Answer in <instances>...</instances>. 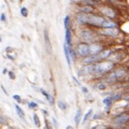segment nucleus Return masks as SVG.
<instances>
[{
    "label": "nucleus",
    "instance_id": "6",
    "mask_svg": "<svg viewBox=\"0 0 129 129\" xmlns=\"http://www.w3.org/2000/svg\"><path fill=\"white\" fill-rule=\"evenodd\" d=\"M99 11H100L103 15L109 17V18H115V17H116L115 12L113 11L110 7H108V6H103V7L99 8Z\"/></svg>",
    "mask_w": 129,
    "mask_h": 129
},
{
    "label": "nucleus",
    "instance_id": "31",
    "mask_svg": "<svg viewBox=\"0 0 129 129\" xmlns=\"http://www.w3.org/2000/svg\"><path fill=\"white\" fill-rule=\"evenodd\" d=\"M13 98L16 100L17 102H21V97L19 96V95H17V94H15V95H13Z\"/></svg>",
    "mask_w": 129,
    "mask_h": 129
},
{
    "label": "nucleus",
    "instance_id": "15",
    "mask_svg": "<svg viewBox=\"0 0 129 129\" xmlns=\"http://www.w3.org/2000/svg\"><path fill=\"white\" fill-rule=\"evenodd\" d=\"M114 73L116 74V77H117L118 80H121V79H123V78L126 76V72H125V70H123V69H118V70H116Z\"/></svg>",
    "mask_w": 129,
    "mask_h": 129
},
{
    "label": "nucleus",
    "instance_id": "39",
    "mask_svg": "<svg viewBox=\"0 0 129 129\" xmlns=\"http://www.w3.org/2000/svg\"><path fill=\"white\" fill-rule=\"evenodd\" d=\"M1 88H2V90H3V91H4V92H5V93H6V94H7V91H6V90H5V88H4V87H3V85H1Z\"/></svg>",
    "mask_w": 129,
    "mask_h": 129
},
{
    "label": "nucleus",
    "instance_id": "26",
    "mask_svg": "<svg viewBox=\"0 0 129 129\" xmlns=\"http://www.w3.org/2000/svg\"><path fill=\"white\" fill-rule=\"evenodd\" d=\"M64 26L66 29H69L70 28V17L66 16L64 19Z\"/></svg>",
    "mask_w": 129,
    "mask_h": 129
},
{
    "label": "nucleus",
    "instance_id": "1",
    "mask_svg": "<svg viewBox=\"0 0 129 129\" xmlns=\"http://www.w3.org/2000/svg\"><path fill=\"white\" fill-rule=\"evenodd\" d=\"M114 67L113 62H101L95 63V75H103L111 71Z\"/></svg>",
    "mask_w": 129,
    "mask_h": 129
},
{
    "label": "nucleus",
    "instance_id": "17",
    "mask_svg": "<svg viewBox=\"0 0 129 129\" xmlns=\"http://www.w3.org/2000/svg\"><path fill=\"white\" fill-rule=\"evenodd\" d=\"M103 104H105L106 105V108H109L110 107V105L112 104V102H113V99H112V97H111V95H109V96H107V97H105L104 99H103Z\"/></svg>",
    "mask_w": 129,
    "mask_h": 129
},
{
    "label": "nucleus",
    "instance_id": "9",
    "mask_svg": "<svg viewBox=\"0 0 129 129\" xmlns=\"http://www.w3.org/2000/svg\"><path fill=\"white\" fill-rule=\"evenodd\" d=\"M44 42H45V47L48 52V54H51L52 52V45H51V41L49 38V32L47 29L44 30Z\"/></svg>",
    "mask_w": 129,
    "mask_h": 129
},
{
    "label": "nucleus",
    "instance_id": "19",
    "mask_svg": "<svg viewBox=\"0 0 129 129\" xmlns=\"http://www.w3.org/2000/svg\"><path fill=\"white\" fill-rule=\"evenodd\" d=\"M15 110H16L17 114H18V116H19L20 118H22V119L25 118V113H24V111L19 107V105L15 104Z\"/></svg>",
    "mask_w": 129,
    "mask_h": 129
},
{
    "label": "nucleus",
    "instance_id": "40",
    "mask_svg": "<svg viewBox=\"0 0 129 129\" xmlns=\"http://www.w3.org/2000/svg\"><path fill=\"white\" fill-rule=\"evenodd\" d=\"M3 74H7V69H3Z\"/></svg>",
    "mask_w": 129,
    "mask_h": 129
},
{
    "label": "nucleus",
    "instance_id": "24",
    "mask_svg": "<svg viewBox=\"0 0 129 129\" xmlns=\"http://www.w3.org/2000/svg\"><path fill=\"white\" fill-rule=\"evenodd\" d=\"M91 113H92V109H89L87 112L85 113V115H84V117H83V120H82V122H83V124L87 121V119L89 118V116L91 115Z\"/></svg>",
    "mask_w": 129,
    "mask_h": 129
},
{
    "label": "nucleus",
    "instance_id": "23",
    "mask_svg": "<svg viewBox=\"0 0 129 129\" xmlns=\"http://www.w3.org/2000/svg\"><path fill=\"white\" fill-rule=\"evenodd\" d=\"M33 120H34V123H35V125H36L37 127H40V126H41V123H40L39 117H38V115H37L36 113L33 115Z\"/></svg>",
    "mask_w": 129,
    "mask_h": 129
},
{
    "label": "nucleus",
    "instance_id": "22",
    "mask_svg": "<svg viewBox=\"0 0 129 129\" xmlns=\"http://www.w3.org/2000/svg\"><path fill=\"white\" fill-rule=\"evenodd\" d=\"M111 97H112L113 101H118L119 99L122 98V94L120 92H116V93H113L111 94Z\"/></svg>",
    "mask_w": 129,
    "mask_h": 129
},
{
    "label": "nucleus",
    "instance_id": "29",
    "mask_svg": "<svg viewBox=\"0 0 129 129\" xmlns=\"http://www.w3.org/2000/svg\"><path fill=\"white\" fill-rule=\"evenodd\" d=\"M48 100H49V103L51 104V105H53L54 104V96L53 95H49V97H48Z\"/></svg>",
    "mask_w": 129,
    "mask_h": 129
},
{
    "label": "nucleus",
    "instance_id": "10",
    "mask_svg": "<svg viewBox=\"0 0 129 129\" xmlns=\"http://www.w3.org/2000/svg\"><path fill=\"white\" fill-rule=\"evenodd\" d=\"M83 75H91L95 74V63L94 64H88L82 69Z\"/></svg>",
    "mask_w": 129,
    "mask_h": 129
},
{
    "label": "nucleus",
    "instance_id": "7",
    "mask_svg": "<svg viewBox=\"0 0 129 129\" xmlns=\"http://www.w3.org/2000/svg\"><path fill=\"white\" fill-rule=\"evenodd\" d=\"M89 16L87 13H84V12H81L77 15V21L80 23V24H88L89 22Z\"/></svg>",
    "mask_w": 129,
    "mask_h": 129
},
{
    "label": "nucleus",
    "instance_id": "8",
    "mask_svg": "<svg viewBox=\"0 0 129 129\" xmlns=\"http://www.w3.org/2000/svg\"><path fill=\"white\" fill-rule=\"evenodd\" d=\"M102 34L105 36H109L112 38H116L119 34V30L117 27H113V28H106L104 31H102Z\"/></svg>",
    "mask_w": 129,
    "mask_h": 129
},
{
    "label": "nucleus",
    "instance_id": "35",
    "mask_svg": "<svg viewBox=\"0 0 129 129\" xmlns=\"http://www.w3.org/2000/svg\"><path fill=\"white\" fill-rule=\"evenodd\" d=\"M72 78H73V80L75 81V82H76L78 85H80V84H81V83H80V81H79L78 80H77V79H76V77H72Z\"/></svg>",
    "mask_w": 129,
    "mask_h": 129
},
{
    "label": "nucleus",
    "instance_id": "20",
    "mask_svg": "<svg viewBox=\"0 0 129 129\" xmlns=\"http://www.w3.org/2000/svg\"><path fill=\"white\" fill-rule=\"evenodd\" d=\"M57 105H58V107L60 108V109H62V110H66L67 108H68V104L63 101V100H59L58 102H57Z\"/></svg>",
    "mask_w": 129,
    "mask_h": 129
},
{
    "label": "nucleus",
    "instance_id": "42",
    "mask_svg": "<svg viewBox=\"0 0 129 129\" xmlns=\"http://www.w3.org/2000/svg\"><path fill=\"white\" fill-rule=\"evenodd\" d=\"M93 1H95V2H98V1H100V0H93Z\"/></svg>",
    "mask_w": 129,
    "mask_h": 129
},
{
    "label": "nucleus",
    "instance_id": "3",
    "mask_svg": "<svg viewBox=\"0 0 129 129\" xmlns=\"http://www.w3.org/2000/svg\"><path fill=\"white\" fill-rule=\"evenodd\" d=\"M104 18L99 15H90L89 16V22L88 24L92 25V26H95V27H101L103 22H104Z\"/></svg>",
    "mask_w": 129,
    "mask_h": 129
},
{
    "label": "nucleus",
    "instance_id": "28",
    "mask_svg": "<svg viewBox=\"0 0 129 129\" xmlns=\"http://www.w3.org/2000/svg\"><path fill=\"white\" fill-rule=\"evenodd\" d=\"M81 2L84 5H89V6H93L95 4V1H93V0H82Z\"/></svg>",
    "mask_w": 129,
    "mask_h": 129
},
{
    "label": "nucleus",
    "instance_id": "36",
    "mask_svg": "<svg viewBox=\"0 0 129 129\" xmlns=\"http://www.w3.org/2000/svg\"><path fill=\"white\" fill-rule=\"evenodd\" d=\"M81 90H82V92H84V93H87V92H88V90H87V88H86V87H82V88H81Z\"/></svg>",
    "mask_w": 129,
    "mask_h": 129
},
{
    "label": "nucleus",
    "instance_id": "45",
    "mask_svg": "<svg viewBox=\"0 0 129 129\" xmlns=\"http://www.w3.org/2000/svg\"><path fill=\"white\" fill-rule=\"evenodd\" d=\"M127 85H128V87H129V83H128V84H127Z\"/></svg>",
    "mask_w": 129,
    "mask_h": 129
},
{
    "label": "nucleus",
    "instance_id": "44",
    "mask_svg": "<svg viewBox=\"0 0 129 129\" xmlns=\"http://www.w3.org/2000/svg\"><path fill=\"white\" fill-rule=\"evenodd\" d=\"M109 1H115V0H109Z\"/></svg>",
    "mask_w": 129,
    "mask_h": 129
},
{
    "label": "nucleus",
    "instance_id": "32",
    "mask_svg": "<svg viewBox=\"0 0 129 129\" xmlns=\"http://www.w3.org/2000/svg\"><path fill=\"white\" fill-rule=\"evenodd\" d=\"M8 75H9V79H11V80H14V79H15V75H14L12 72H9Z\"/></svg>",
    "mask_w": 129,
    "mask_h": 129
},
{
    "label": "nucleus",
    "instance_id": "33",
    "mask_svg": "<svg viewBox=\"0 0 129 129\" xmlns=\"http://www.w3.org/2000/svg\"><path fill=\"white\" fill-rule=\"evenodd\" d=\"M98 88H99V89H105V88H106V85L103 84V83H101V84L98 85Z\"/></svg>",
    "mask_w": 129,
    "mask_h": 129
},
{
    "label": "nucleus",
    "instance_id": "14",
    "mask_svg": "<svg viewBox=\"0 0 129 129\" xmlns=\"http://www.w3.org/2000/svg\"><path fill=\"white\" fill-rule=\"evenodd\" d=\"M101 27L104 28V29H106V28H113V27H117V24L114 23V22H112V21L105 20V21L103 22V24H102Z\"/></svg>",
    "mask_w": 129,
    "mask_h": 129
},
{
    "label": "nucleus",
    "instance_id": "12",
    "mask_svg": "<svg viewBox=\"0 0 129 129\" xmlns=\"http://www.w3.org/2000/svg\"><path fill=\"white\" fill-rule=\"evenodd\" d=\"M64 57H66V60H67V63L69 68L72 67V59H71V56H70V50H69V46L64 43Z\"/></svg>",
    "mask_w": 129,
    "mask_h": 129
},
{
    "label": "nucleus",
    "instance_id": "21",
    "mask_svg": "<svg viewBox=\"0 0 129 129\" xmlns=\"http://www.w3.org/2000/svg\"><path fill=\"white\" fill-rule=\"evenodd\" d=\"M69 50H70V56H71V59H72V61H76L77 60V52L74 50V49H72V47H69Z\"/></svg>",
    "mask_w": 129,
    "mask_h": 129
},
{
    "label": "nucleus",
    "instance_id": "18",
    "mask_svg": "<svg viewBox=\"0 0 129 129\" xmlns=\"http://www.w3.org/2000/svg\"><path fill=\"white\" fill-rule=\"evenodd\" d=\"M81 119V110L79 109L77 111V113H76V115H75V123H76V125H79L80 124Z\"/></svg>",
    "mask_w": 129,
    "mask_h": 129
},
{
    "label": "nucleus",
    "instance_id": "2",
    "mask_svg": "<svg viewBox=\"0 0 129 129\" xmlns=\"http://www.w3.org/2000/svg\"><path fill=\"white\" fill-rule=\"evenodd\" d=\"M94 34L90 30H83L81 33V39L84 43H93L94 41Z\"/></svg>",
    "mask_w": 129,
    "mask_h": 129
},
{
    "label": "nucleus",
    "instance_id": "25",
    "mask_svg": "<svg viewBox=\"0 0 129 129\" xmlns=\"http://www.w3.org/2000/svg\"><path fill=\"white\" fill-rule=\"evenodd\" d=\"M20 13L23 17H27L28 16V9L26 7H21L20 9Z\"/></svg>",
    "mask_w": 129,
    "mask_h": 129
},
{
    "label": "nucleus",
    "instance_id": "13",
    "mask_svg": "<svg viewBox=\"0 0 129 129\" xmlns=\"http://www.w3.org/2000/svg\"><path fill=\"white\" fill-rule=\"evenodd\" d=\"M64 41H66V44L69 47H72V33H71L70 28L69 29H66V38H64Z\"/></svg>",
    "mask_w": 129,
    "mask_h": 129
},
{
    "label": "nucleus",
    "instance_id": "27",
    "mask_svg": "<svg viewBox=\"0 0 129 129\" xmlns=\"http://www.w3.org/2000/svg\"><path fill=\"white\" fill-rule=\"evenodd\" d=\"M28 106L30 109H34V108H37L38 107V103L35 102V101H29L28 102Z\"/></svg>",
    "mask_w": 129,
    "mask_h": 129
},
{
    "label": "nucleus",
    "instance_id": "34",
    "mask_svg": "<svg viewBox=\"0 0 129 129\" xmlns=\"http://www.w3.org/2000/svg\"><path fill=\"white\" fill-rule=\"evenodd\" d=\"M1 21H2V22H5V21H6V17H5V14H4V13H1Z\"/></svg>",
    "mask_w": 129,
    "mask_h": 129
},
{
    "label": "nucleus",
    "instance_id": "41",
    "mask_svg": "<svg viewBox=\"0 0 129 129\" xmlns=\"http://www.w3.org/2000/svg\"><path fill=\"white\" fill-rule=\"evenodd\" d=\"M42 111H43V113H45V114H48V112L46 110H42Z\"/></svg>",
    "mask_w": 129,
    "mask_h": 129
},
{
    "label": "nucleus",
    "instance_id": "4",
    "mask_svg": "<svg viewBox=\"0 0 129 129\" xmlns=\"http://www.w3.org/2000/svg\"><path fill=\"white\" fill-rule=\"evenodd\" d=\"M77 51H78V54L81 57H87V56L90 55V49H89V46L86 43L80 44L78 46Z\"/></svg>",
    "mask_w": 129,
    "mask_h": 129
},
{
    "label": "nucleus",
    "instance_id": "38",
    "mask_svg": "<svg viewBox=\"0 0 129 129\" xmlns=\"http://www.w3.org/2000/svg\"><path fill=\"white\" fill-rule=\"evenodd\" d=\"M124 99H125L126 101H128V102H129V94H128V95H126V96H124Z\"/></svg>",
    "mask_w": 129,
    "mask_h": 129
},
{
    "label": "nucleus",
    "instance_id": "5",
    "mask_svg": "<svg viewBox=\"0 0 129 129\" xmlns=\"http://www.w3.org/2000/svg\"><path fill=\"white\" fill-rule=\"evenodd\" d=\"M129 122V114L127 113H122L118 116H116V118L114 119V123L116 125H124Z\"/></svg>",
    "mask_w": 129,
    "mask_h": 129
},
{
    "label": "nucleus",
    "instance_id": "16",
    "mask_svg": "<svg viewBox=\"0 0 129 129\" xmlns=\"http://www.w3.org/2000/svg\"><path fill=\"white\" fill-rule=\"evenodd\" d=\"M80 11H81V12H84V13L89 14V13H91V12L93 11V9H92V7L89 6V5H83V6L80 7Z\"/></svg>",
    "mask_w": 129,
    "mask_h": 129
},
{
    "label": "nucleus",
    "instance_id": "30",
    "mask_svg": "<svg viewBox=\"0 0 129 129\" xmlns=\"http://www.w3.org/2000/svg\"><path fill=\"white\" fill-rule=\"evenodd\" d=\"M41 92H42V94H43L44 96H46V98L48 99V97H49V95H50V94H49V93L47 92V91H46V90H44V89H41Z\"/></svg>",
    "mask_w": 129,
    "mask_h": 129
},
{
    "label": "nucleus",
    "instance_id": "11",
    "mask_svg": "<svg viewBox=\"0 0 129 129\" xmlns=\"http://www.w3.org/2000/svg\"><path fill=\"white\" fill-rule=\"evenodd\" d=\"M89 49H90V55H97L102 51L101 45L96 43H92L91 45H89Z\"/></svg>",
    "mask_w": 129,
    "mask_h": 129
},
{
    "label": "nucleus",
    "instance_id": "43",
    "mask_svg": "<svg viewBox=\"0 0 129 129\" xmlns=\"http://www.w3.org/2000/svg\"><path fill=\"white\" fill-rule=\"evenodd\" d=\"M127 108L129 109V103H128V105H127Z\"/></svg>",
    "mask_w": 129,
    "mask_h": 129
},
{
    "label": "nucleus",
    "instance_id": "37",
    "mask_svg": "<svg viewBox=\"0 0 129 129\" xmlns=\"http://www.w3.org/2000/svg\"><path fill=\"white\" fill-rule=\"evenodd\" d=\"M99 118H100V117H99V115H98V114H95V115L93 116V119H99Z\"/></svg>",
    "mask_w": 129,
    "mask_h": 129
}]
</instances>
